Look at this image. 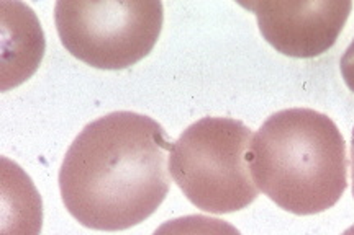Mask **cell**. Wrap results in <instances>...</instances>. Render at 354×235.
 <instances>
[{
    "label": "cell",
    "instance_id": "obj_1",
    "mask_svg": "<svg viewBox=\"0 0 354 235\" xmlns=\"http://www.w3.org/2000/svg\"><path fill=\"white\" fill-rule=\"evenodd\" d=\"M171 145L161 124L140 113L113 112L88 123L59 170L66 210L94 230L143 223L169 193Z\"/></svg>",
    "mask_w": 354,
    "mask_h": 235
},
{
    "label": "cell",
    "instance_id": "obj_2",
    "mask_svg": "<svg viewBox=\"0 0 354 235\" xmlns=\"http://www.w3.org/2000/svg\"><path fill=\"white\" fill-rule=\"evenodd\" d=\"M250 168L259 192L279 207L297 216L318 214L346 192V143L326 114L282 110L253 136Z\"/></svg>",
    "mask_w": 354,
    "mask_h": 235
},
{
    "label": "cell",
    "instance_id": "obj_3",
    "mask_svg": "<svg viewBox=\"0 0 354 235\" xmlns=\"http://www.w3.org/2000/svg\"><path fill=\"white\" fill-rule=\"evenodd\" d=\"M253 132L232 118H202L171 145L169 172L198 210L228 214L258 198L250 168Z\"/></svg>",
    "mask_w": 354,
    "mask_h": 235
},
{
    "label": "cell",
    "instance_id": "obj_4",
    "mask_svg": "<svg viewBox=\"0 0 354 235\" xmlns=\"http://www.w3.org/2000/svg\"><path fill=\"white\" fill-rule=\"evenodd\" d=\"M56 30L63 46L97 69L118 70L145 59L165 21L161 2H64L55 6Z\"/></svg>",
    "mask_w": 354,
    "mask_h": 235
},
{
    "label": "cell",
    "instance_id": "obj_5",
    "mask_svg": "<svg viewBox=\"0 0 354 235\" xmlns=\"http://www.w3.org/2000/svg\"><path fill=\"white\" fill-rule=\"evenodd\" d=\"M258 19L266 41L289 57L322 56L336 43L353 3L348 0L241 3Z\"/></svg>",
    "mask_w": 354,
    "mask_h": 235
},
{
    "label": "cell",
    "instance_id": "obj_6",
    "mask_svg": "<svg viewBox=\"0 0 354 235\" xmlns=\"http://www.w3.org/2000/svg\"><path fill=\"white\" fill-rule=\"evenodd\" d=\"M2 90L20 85L38 69L44 54L41 25L30 7L2 2Z\"/></svg>",
    "mask_w": 354,
    "mask_h": 235
},
{
    "label": "cell",
    "instance_id": "obj_7",
    "mask_svg": "<svg viewBox=\"0 0 354 235\" xmlns=\"http://www.w3.org/2000/svg\"><path fill=\"white\" fill-rule=\"evenodd\" d=\"M3 235H38L41 230V198L32 180L8 159H2Z\"/></svg>",
    "mask_w": 354,
    "mask_h": 235
},
{
    "label": "cell",
    "instance_id": "obj_8",
    "mask_svg": "<svg viewBox=\"0 0 354 235\" xmlns=\"http://www.w3.org/2000/svg\"><path fill=\"white\" fill-rule=\"evenodd\" d=\"M153 235H241L227 221L202 214H192L167 221Z\"/></svg>",
    "mask_w": 354,
    "mask_h": 235
},
{
    "label": "cell",
    "instance_id": "obj_9",
    "mask_svg": "<svg viewBox=\"0 0 354 235\" xmlns=\"http://www.w3.org/2000/svg\"><path fill=\"white\" fill-rule=\"evenodd\" d=\"M339 69H342L344 83H346L349 90L354 92V39L348 46V50L344 51L342 62H339Z\"/></svg>",
    "mask_w": 354,
    "mask_h": 235
},
{
    "label": "cell",
    "instance_id": "obj_10",
    "mask_svg": "<svg viewBox=\"0 0 354 235\" xmlns=\"http://www.w3.org/2000/svg\"><path fill=\"white\" fill-rule=\"evenodd\" d=\"M351 167H353V196H354V131H353V143H351Z\"/></svg>",
    "mask_w": 354,
    "mask_h": 235
},
{
    "label": "cell",
    "instance_id": "obj_11",
    "mask_svg": "<svg viewBox=\"0 0 354 235\" xmlns=\"http://www.w3.org/2000/svg\"><path fill=\"white\" fill-rule=\"evenodd\" d=\"M342 235H354V225H351V227L344 230V232Z\"/></svg>",
    "mask_w": 354,
    "mask_h": 235
}]
</instances>
